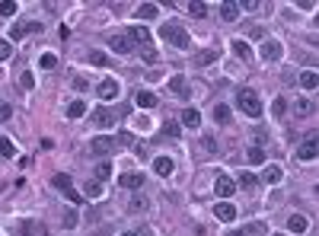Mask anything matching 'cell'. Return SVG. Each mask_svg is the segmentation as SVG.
Masks as SVG:
<instances>
[{
    "instance_id": "c3c4849f",
    "label": "cell",
    "mask_w": 319,
    "mask_h": 236,
    "mask_svg": "<svg viewBox=\"0 0 319 236\" xmlns=\"http://www.w3.org/2000/svg\"><path fill=\"white\" fill-rule=\"evenodd\" d=\"M144 207H147L144 198H131V211H144Z\"/></svg>"
},
{
    "instance_id": "ee69618b",
    "label": "cell",
    "mask_w": 319,
    "mask_h": 236,
    "mask_svg": "<svg viewBox=\"0 0 319 236\" xmlns=\"http://www.w3.org/2000/svg\"><path fill=\"white\" fill-rule=\"evenodd\" d=\"M271 112H275V115H284V112H287V102H284V99H275V105H271Z\"/></svg>"
},
{
    "instance_id": "603a6c76",
    "label": "cell",
    "mask_w": 319,
    "mask_h": 236,
    "mask_svg": "<svg viewBox=\"0 0 319 236\" xmlns=\"http://www.w3.org/2000/svg\"><path fill=\"white\" fill-rule=\"evenodd\" d=\"M310 112H313V102H310V99H297V102H294V115L297 118L310 115Z\"/></svg>"
},
{
    "instance_id": "8992f818",
    "label": "cell",
    "mask_w": 319,
    "mask_h": 236,
    "mask_svg": "<svg viewBox=\"0 0 319 236\" xmlns=\"http://www.w3.org/2000/svg\"><path fill=\"white\" fill-rule=\"evenodd\" d=\"M128 38H131V42H138L141 48H150V29H144V26H131Z\"/></svg>"
},
{
    "instance_id": "cb8c5ba5",
    "label": "cell",
    "mask_w": 319,
    "mask_h": 236,
    "mask_svg": "<svg viewBox=\"0 0 319 236\" xmlns=\"http://www.w3.org/2000/svg\"><path fill=\"white\" fill-rule=\"evenodd\" d=\"M220 16L227 19V23H233V19L240 16V6L236 3H220Z\"/></svg>"
},
{
    "instance_id": "1f68e13d",
    "label": "cell",
    "mask_w": 319,
    "mask_h": 236,
    "mask_svg": "<svg viewBox=\"0 0 319 236\" xmlns=\"http://www.w3.org/2000/svg\"><path fill=\"white\" fill-rule=\"evenodd\" d=\"M214 118L220 121V125H227V121H230V109H227V105H214Z\"/></svg>"
},
{
    "instance_id": "ab89813d",
    "label": "cell",
    "mask_w": 319,
    "mask_h": 236,
    "mask_svg": "<svg viewBox=\"0 0 319 236\" xmlns=\"http://www.w3.org/2000/svg\"><path fill=\"white\" fill-rule=\"evenodd\" d=\"M10 55H13V45L6 42V38H0V61H6Z\"/></svg>"
},
{
    "instance_id": "8fae6325",
    "label": "cell",
    "mask_w": 319,
    "mask_h": 236,
    "mask_svg": "<svg viewBox=\"0 0 319 236\" xmlns=\"http://www.w3.org/2000/svg\"><path fill=\"white\" fill-rule=\"evenodd\" d=\"M169 90H173L176 96L188 99V83H185V77H182V73H173V80H169Z\"/></svg>"
},
{
    "instance_id": "74e56055",
    "label": "cell",
    "mask_w": 319,
    "mask_h": 236,
    "mask_svg": "<svg viewBox=\"0 0 319 236\" xmlns=\"http://www.w3.org/2000/svg\"><path fill=\"white\" fill-rule=\"evenodd\" d=\"M13 13H16V3H13V0H3V3H0V16H13Z\"/></svg>"
},
{
    "instance_id": "681fc988",
    "label": "cell",
    "mask_w": 319,
    "mask_h": 236,
    "mask_svg": "<svg viewBox=\"0 0 319 236\" xmlns=\"http://www.w3.org/2000/svg\"><path fill=\"white\" fill-rule=\"evenodd\" d=\"M236 6H240V10H255V0H240Z\"/></svg>"
},
{
    "instance_id": "ffe728a7",
    "label": "cell",
    "mask_w": 319,
    "mask_h": 236,
    "mask_svg": "<svg viewBox=\"0 0 319 236\" xmlns=\"http://www.w3.org/2000/svg\"><path fill=\"white\" fill-rule=\"evenodd\" d=\"M182 125H188V128H198V125H201V115H198V109H192V105H188V109L182 112Z\"/></svg>"
},
{
    "instance_id": "d6a6232c",
    "label": "cell",
    "mask_w": 319,
    "mask_h": 236,
    "mask_svg": "<svg viewBox=\"0 0 319 236\" xmlns=\"http://www.w3.org/2000/svg\"><path fill=\"white\" fill-rule=\"evenodd\" d=\"M157 51H153V48H141V61H144V64H157Z\"/></svg>"
},
{
    "instance_id": "2e32d148",
    "label": "cell",
    "mask_w": 319,
    "mask_h": 236,
    "mask_svg": "<svg viewBox=\"0 0 319 236\" xmlns=\"http://www.w3.org/2000/svg\"><path fill=\"white\" fill-rule=\"evenodd\" d=\"M160 16V6L157 3H141L138 6V19H157Z\"/></svg>"
},
{
    "instance_id": "f35d334b",
    "label": "cell",
    "mask_w": 319,
    "mask_h": 236,
    "mask_svg": "<svg viewBox=\"0 0 319 236\" xmlns=\"http://www.w3.org/2000/svg\"><path fill=\"white\" fill-rule=\"evenodd\" d=\"M112 176V166L108 163H99V169H96V182H103V179H108Z\"/></svg>"
},
{
    "instance_id": "4dcf8cb0",
    "label": "cell",
    "mask_w": 319,
    "mask_h": 236,
    "mask_svg": "<svg viewBox=\"0 0 319 236\" xmlns=\"http://www.w3.org/2000/svg\"><path fill=\"white\" fill-rule=\"evenodd\" d=\"M188 13H192L195 19H205V13H208V6L205 3H198V0H195V3H188Z\"/></svg>"
},
{
    "instance_id": "7dc6e473",
    "label": "cell",
    "mask_w": 319,
    "mask_h": 236,
    "mask_svg": "<svg viewBox=\"0 0 319 236\" xmlns=\"http://www.w3.org/2000/svg\"><path fill=\"white\" fill-rule=\"evenodd\" d=\"M26 35V26H13L10 29V38H23Z\"/></svg>"
},
{
    "instance_id": "4fadbf2b",
    "label": "cell",
    "mask_w": 319,
    "mask_h": 236,
    "mask_svg": "<svg viewBox=\"0 0 319 236\" xmlns=\"http://www.w3.org/2000/svg\"><path fill=\"white\" fill-rule=\"evenodd\" d=\"M118 182L125 188H131V192H138V188L144 185V176H141V172H125V176H118Z\"/></svg>"
},
{
    "instance_id": "7402d4cb",
    "label": "cell",
    "mask_w": 319,
    "mask_h": 236,
    "mask_svg": "<svg viewBox=\"0 0 319 236\" xmlns=\"http://www.w3.org/2000/svg\"><path fill=\"white\" fill-rule=\"evenodd\" d=\"M67 115H71V118H80V115H86V102H83V99H73V102L67 105Z\"/></svg>"
},
{
    "instance_id": "277c9868",
    "label": "cell",
    "mask_w": 319,
    "mask_h": 236,
    "mask_svg": "<svg viewBox=\"0 0 319 236\" xmlns=\"http://www.w3.org/2000/svg\"><path fill=\"white\" fill-rule=\"evenodd\" d=\"M115 147H118V140H115V137H93L90 150H93V153H99V157H106V153H112Z\"/></svg>"
},
{
    "instance_id": "e575fe53",
    "label": "cell",
    "mask_w": 319,
    "mask_h": 236,
    "mask_svg": "<svg viewBox=\"0 0 319 236\" xmlns=\"http://www.w3.org/2000/svg\"><path fill=\"white\" fill-rule=\"evenodd\" d=\"M86 195H90V198H99V195H103V182H96V179H93L90 185H86Z\"/></svg>"
},
{
    "instance_id": "7bdbcfd3",
    "label": "cell",
    "mask_w": 319,
    "mask_h": 236,
    "mask_svg": "<svg viewBox=\"0 0 319 236\" xmlns=\"http://www.w3.org/2000/svg\"><path fill=\"white\" fill-rule=\"evenodd\" d=\"M10 118H13V105L0 102V121H10Z\"/></svg>"
},
{
    "instance_id": "6da1fadb",
    "label": "cell",
    "mask_w": 319,
    "mask_h": 236,
    "mask_svg": "<svg viewBox=\"0 0 319 236\" xmlns=\"http://www.w3.org/2000/svg\"><path fill=\"white\" fill-rule=\"evenodd\" d=\"M236 109L246 112L249 118H259L262 115V102H259V93L249 90V86H243L240 93H236Z\"/></svg>"
},
{
    "instance_id": "f1b7e54d",
    "label": "cell",
    "mask_w": 319,
    "mask_h": 236,
    "mask_svg": "<svg viewBox=\"0 0 319 236\" xmlns=\"http://www.w3.org/2000/svg\"><path fill=\"white\" fill-rule=\"evenodd\" d=\"M16 153V147H13L10 137H0V157H13Z\"/></svg>"
},
{
    "instance_id": "83f0119b",
    "label": "cell",
    "mask_w": 319,
    "mask_h": 236,
    "mask_svg": "<svg viewBox=\"0 0 319 236\" xmlns=\"http://www.w3.org/2000/svg\"><path fill=\"white\" fill-rule=\"evenodd\" d=\"M255 182H259V176H252V172H246V176L236 179V188H252Z\"/></svg>"
},
{
    "instance_id": "44dd1931",
    "label": "cell",
    "mask_w": 319,
    "mask_h": 236,
    "mask_svg": "<svg viewBox=\"0 0 319 236\" xmlns=\"http://www.w3.org/2000/svg\"><path fill=\"white\" fill-rule=\"evenodd\" d=\"M300 86H303V90H316V86H319V77H316V70H307V73H300Z\"/></svg>"
},
{
    "instance_id": "836d02e7",
    "label": "cell",
    "mask_w": 319,
    "mask_h": 236,
    "mask_svg": "<svg viewBox=\"0 0 319 236\" xmlns=\"http://www.w3.org/2000/svg\"><path fill=\"white\" fill-rule=\"evenodd\" d=\"M54 188H61V192L67 195V192H71L73 185H71V179H67V176H54Z\"/></svg>"
},
{
    "instance_id": "d4e9b609",
    "label": "cell",
    "mask_w": 319,
    "mask_h": 236,
    "mask_svg": "<svg viewBox=\"0 0 319 236\" xmlns=\"http://www.w3.org/2000/svg\"><path fill=\"white\" fill-rule=\"evenodd\" d=\"M220 58V48H208V51H201L198 55V67H205V64H211V61Z\"/></svg>"
},
{
    "instance_id": "9a60e30c",
    "label": "cell",
    "mask_w": 319,
    "mask_h": 236,
    "mask_svg": "<svg viewBox=\"0 0 319 236\" xmlns=\"http://www.w3.org/2000/svg\"><path fill=\"white\" fill-rule=\"evenodd\" d=\"M153 172H157V176H169V172H173V160L169 157H157L153 160Z\"/></svg>"
},
{
    "instance_id": "5b68a950",
    "label": "cell",
    "mask_w": 319,
    "mask_h": 236,
    "mask_svg": "<svg viewBox=\"0 0 319 236\" xmlns=\"http://www.w3.org/2000/svg\"><path fill=\"white\" fill-rule=\"evenodd\" d=\"M214 192L220 195V201H230V198H233V192H236V182L230 176H220V179H217V185H214Z\"/></svg>"
},
{
    "instance_id": "52a82bcc",
    "label": "cell",
    "mask_w": 319,
    "mask_h": 236,
    "mask_svg": "<svg viewBox=\"0 0 319 236\" xmlns=\"http://www.w3.org/2000/svg\"><path fill=\"white\" fill-rule=\"evenodd\" d=\"M259 55L265 58V61H281V55H284V45H281V42H265Z\"/></svg>"
},
{
    "instance_id": "f6af8a7d",
    "label": "cell",
    "mask_w": 319,
    "mask_h": 236,
    "mask_svg": "<svg viewBox=\"0 0 319 236\" xmlns=\"http://www.w3.org/2000/svg\"><path fill=\"white\" fill-rule=\"evenodd\" d=\"M90 61H93L96 67H103V64H106V55H103V51H93V55H90Z\"/></svg>"
},
{
    "instance_id": "d590c367",
    "label": "cell",
    "mask_w": 319,
    "mask_h": 236,
    "mask_svg": "<svg viewBox=\"0 0 319 236\" xmlns=\"http://www.w3.org/2000/svg\"><path fill=\"white\" fill-rule=\"evenodd\" d=\"M163 134H166V137H179V134H182V125H176V121H169V125L163 128Z\"/></svg>"
},
{
    "instance_id": "60d3db41",
    "label": "cell",
    "mask_w": 319,
    "mask_h": 236,
    "mask_svg": "<svg viewBox=\"0 0 319 236\" xmlns=\"http://www.w3.org/2000/svg\"><path fill=\"white\" fill-rule=\"evenodd\" d=\"M19 83H23L26 90H32V86H35V77H32L29 70H26V73H19Z\"/></svg>"
},
{
    "instance_id": "d6986e66",
    "label": "cell",
    "mask_w": 319,
    "mask_h": 236,
    "mask_svg": "<svg viewBox=\"0 0 319 236\" xmlns=\"http://www.w3.org/2000/svg\"><path fill=\"white\" fill-rule=\"evenodd\" d=\"M230 48H233V51H236V58H243V61L252 58V48H249V42H243V38H236V42L230 45Z\"/></svg>"
},
{
    "instance_id": "816d5d0a",
    "label": "cell",
    "mask_w": 319,
    "mask_h": 236,
    "mask_svg": "<svg viewBox=\"0 0 319 236\" xmlns=\"http://www.w3.org/2000/svg\"><path fill=\"white\" fill-rule=\"evenodd\" d=\"M121 236H138V233H121Z\"/></svg>"
},
{
    "instance_id": "5bb4252c",
    "label": "cell",
    "mask_w": 319,
    "mask_h": 236,
    "mask_svg": "<svg viewBox=\"0 0 319 236\" xmlns=\"http://www.w3.org/2000/svg\"><path fill=\"white\" fill-rule=\"evenodd\" d=\"M316 150H319V147H316V140H313V137L303 140L300 150H297V160H316Z\"/></svg>"
},
{
    "instance_id": "f907efd6",
    "label": "cell",
    "mask_w": 319,
    "mask_h": 236,
    "mask_svg": "<svg viewBox=\"0 0 319 236\" xmlns=\"http://www.w3.org/2000/svg\"><path fill=\"white\" fill-rule=\"evenodd\" d=\"M67 201H71V204H80V201H83V198H80V195H77V192H73V188H71V192H67Z\"/></svg>"
},
{
    "instance_id": "7a4b0ae2",
    "label": "cell",
    "mask_w": 319,
    "mask_h": 236,
    "mask_svg": "<svg viewBox=\"0 0 319 236\" xmlns=\"http://www.w3.org/2000/svg\"><path fill=\"white\" fill-rule=\"evenodd\" d=\"M160 35L166 38L169 45H176V48H188V45H192V38H188V32L182 29L179 23H166V26H163V29H160Z\"/></svg>"
},
{
    "instance_id": "484cf974",
    "label": "cell",
    "mask_w": 319,
    "mask_h": 236,
    "mask_svg": "<svg viewBox=\"0 0 319 236\" xmlns=\"http://www.w3.org/2000/svg\"><path fill=\"white\" fill-rule=\"evenodd\" d=\"M93 125H99V128H106V125H112V115H108L106 109H96L93 112Z\"/></svg>"
},
{
    "instance_id": "ac0fdd59",
    "label": "cell",
    "mask_w": 319,
    "mask_h": 236,
    "mask_svg": "<svg viewBox=\"0 0 319 236\" xmlns=\"http://www.w3.org/2000/svg\"><path fill=\"white\" fill-rule=\"evenodd\" d=\"M287 227H290V230H294V233H307V227H310V220H307V217H303V214H294V217H290V220H287Z\"/></svg>"
},
{
    "instance_id": "f546056e",
    "label": "cell",
    "mask_w": 319,
    "mask_h": 236,
    "mask_svg": "<svg viewBox=\"0 0 319 236\" xmlns=\"http://www.w3.org/2000/svg\"><path fill=\"white\" fill-rule=\"evenodd\" d=\"M38 67H42V70H54V67H58V58L54 55H42L38 58Z\"/></svg>"
},
{
    "instance_id": "30bf717a",
    "label": "cell",
    "mask_w": 319,
    "mask_h": 236,
    "mask_svg": "<svg viewBox=\"0 0 319 236\" xmlns=\"http://www.w3.org/2000/svg\"><path fill=\"white\" fill-rule=\"evenodd\" d=\"M134 102H138V109H153V105H157L160 99L153 96L150 90H138V93H134Z\"/></svg>"
},
{
    "instance_id": "8d00e7d4",
    "label": "cell",
    "mask_w": 319,
    "mask_h": 236,
    "mask_svg": "<svg viewBox=\"0 0 319 236\" xmlns=\"http://www.w3.org/2000/svg\"><path fill=\"white\" fill-rule=\"evenodd\" d=\"M201 147H205L208 153H217V140L211 137V134H205V137H201Z\"/></svg>"
},
{
    "instance_id": "4316f807",
    "label": "cell",
    "mask_w": 319,
    "mask_h": 236,
    "mask_svg": "<svg viewBox=\"0 0 319 236\" xmlns=\"http://www.w3.org/2000/svg\"><path fill=\"white\" fill-rule=\"evenodd\" d=\"M246 157H249V163H252V166L265 163V150H259V147H249V150H246Z\"/></svg>"
},
{
    "instance_id": "b9f144b4",
    "label": "cell",
    "mask_w": 319,
    "mask_h": 236,
    "mask_svg": "<svg viewBox=\"0 0 319 236\" xmlns=\"http://www.w3.org/2000/svg\"><path fill=\"white\" fill-rule=\"evenodd\" d=\"M32 230H35L32 220H19V233H23V236H32Z\"/></svg>"
},
{
    "instance_id": "ba28073f",
    "label": "cell",
    "mask_w": 319,
    "mask_h": 236,
    "mask_svg": "<svg viewBox=\"0 0 319 236\" xmlns=\"http://www.w3.org/2000/svg\"><path fill=\"white\" fill-rule=\"evenodd\" d=\"M214 217L223 220V224H230V220L236 217V207L230 204V201H220V204H214Z\"/></svg>"
},
{
    "instance_id": "7c38bea8",
    "label": "cell",
    "mask_w": 319,
    "mask_h": 236,
    "mask_svg": "<svg viewBox=\"0 0 319 236\" xmlns=\"http://www.w3.org/2000/svg\"><path fill=\"white\" fill-rule=\"evenodd\" d=\"M96 93H99V99H115L118 96V83H115V80H103V83L96 86Z\"/></svg>"
},
{
    "instance_id": "bcb514c9",
    "label": "cell",
    "mask_w": 319,
    "mask_h": 236,
    "mask_svg": "<svg viewBox=\"0 0 319 236\" xmlns=\"http://www.w3.org/2000/svg\"><path fill=\"white\" fill-rule=\"evenodd\" d=\"M64 224H67V227H77V211H67V214H64Z\"/></svg>"
},
{
    "instance_id": "9c48e42d",
    "label": "cell",
    "mask_w": 319,
    "mask_h": 236,
    "mask_svg": "<svg viewBox=\"0 0 319 236\" xmlns=\"http://www.w3.org/2000/svg\"><path fill=\"white\" fill-rule=\"evenodd\" d=\"M108 48H112L115 55H128V51H131V38L128 35H112L108 38Z\"/></svg>"
},
{
    "instance_id": "3957f363",
    "label": "cell",
    "mask_w": 319,
    "mask_h": 236,
    "mask_svg": "<svg viewBox=\"0 0 319 236\" xmlns=\"http://www.w3.org/2000/svg\"><path fill=\"white\" fill-rule=\"evenodd\" d=\"M223 236H265V224H262V220H252V224L240 227V230H230Z\"/></svg>"
},
{
    "instance_id": "e0dca14e",
    "label": "cell",
    "mask_w": 319,
    "mask_h": 236,
    "mask_svg": "<svg viewBox=\"0 0 319 236\" xmlns=\"http://www.w3.org/2000/svg\"><path fill=\"white\" fill-rule=\"evenodd\" d=\"M262 179H265L268 185H278V182L284 179V169H281V166H268V169L262 172Z\"/></svg>"
}]
</instances>
